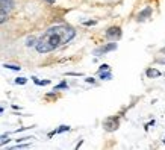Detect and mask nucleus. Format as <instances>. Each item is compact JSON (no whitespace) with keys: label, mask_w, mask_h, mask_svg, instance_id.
I'll list each match as a JSON object with an SVG mask.
<instances>
[{"label":"nucleus","mask_w":165,"mask_h":150,"mask_svg":"<svg viewBox=\"0 0 165 150\" xmlns=\"http://www.w3.org/2000/svg\"><path fill=\"white\" fill-rule=\"evenodd\" d=\"M15 6V0H0V9L5 11V12H11Z\"/></svg>","instance_id":"nucleus-6"},{"label":"nucleus","mask_w":165,"mask_h":150,"mask_svg":"<svg viewBox=\"0 0 165 150\" xmlns=\"http://www.w3.org/2000/svg\"><path fill=\"white\" fill-rule=\"evenodd\" d=\"M3 68H8V70H14V71H20L21 67L18 65V64H3L2 65Z\"/></svg>","instance_id":"nucleus-11"},{"label":"nucleus","mask_w":165,"mask_h":150,"mask_svg":"<svg viewBox=\"0 0 165 150\" xmlns=\"http://www.w3.org/2000/svg\"><path fill=\"white\" fill-rule=\"evenodd\" d=\"M161 53H165V47H162V49H161Z\"/></svg>","instance_id":"nucleus-30"},{"label":"nucleus","mask_w":165,"mask_h":150,"mask_svg":"<svg viewBox=\"0 0 165 150\" xmlns=\"http://www.w3.org/2000/svg\"><path fill=\"white\" fill-rule=\"evenodd\" d=\"M152 15H153V8L152 6H146L144 9H141L140 12L136 14L135 20L138 21V23H144V21H147L148 18H152Z\"/></svg>","instance_id":"nucleus-5"},{"label":"nucleus","mask_w":165,"mask_h":150,"mask_svg":"<svg viewBox=\"0 0 165 150\" xmlns=\"http://www.w3.org/2000/svg\"><path fill=\"white\" fill-rule=\"evenodd\" d=\"M55 91H59V89H68V83H67V80H62L61 83H58L55 85V88H53Z\"/></svg>","instance_id":"nucleus-12"},{"label":"nucleus","mask_w":165,"mask_h":150,"mask_svg":"<svg viewBox=\"0 0 165 150\" xmlns=\"http://www.w3.org/2000/svg\"><path fill=\"white\" fill-rule=\"evenodd\" d=\"M65 76H76V77H79V76H83V73H77V71H68V73H65Z\"/></svg>","instance_id":"nucleus-21"},{"label":"nucleus","mask_w":165,"mask_h":150,"mask_svg":"<svg viewBox=\"0 0 165 150\" xmlns=\"http://www.w3.org/2000/svg\"><path fill=\"white\" fill-rule=\"evenodd\" d=\"M3 111H5V108H3V106H0V114H3Z\"/></svg>","instance_id":"nucleus-29"},{"label":"nucleus","mask_w":165,"mask_h":150,"mask_svg":"<svg viewBox=\"0 0 165 150\" xmlns=\"http://www.w3.org/2000/svg\"><path fill=\"white\" fill-rule=\"evenodd\" d=\"M82 144H83V140H80V141H79V143H77V146H76V149H79V147H80V146H82Z\"/></svg>","instance_id":"nucleus-28"},{"label":"nucleus","mask_w":165,"mask_h":150,"mask_svg":"<svg viewBox=\"0 0 165 150\" xmlns=\"http://www.w3.org/2000/svg\"><path fill=\"white\" fill-rule=\"evenodd\" d=\"M32 80H34L35 85H38V87H46V85H50L52 80L50 79H46V80H40L36 76H32Z\"/></svg>","instance_id":"nucleus-10"},{"label":"nucleus","mask_w":165,"mask_h":150,"mask_svg":"<svg viewBox=\"0 0 165 150\" xmlns=\"http://www.w3.org/2000/svg\"><path fill=\"white\" fill-rule=\"evenodd\" d=\"M58 97H59V96H58V91H55V89H53L52 93H47L46 94V99H50V100H56Z\"/></svg>","instance_id":"nucleus-15"},{"label":"nucleus","mask_w":165,"mask_h":150,"mask_svg":"<svg viewBox=\"0 0 165 150\" xmlns=\"http://www.w3.org/2000/svg\"><path fill=\"white\" fill-rule=\"evenodd\" d=\"M44 2H46V3H49V5H55L56 0H44Z\"/></svg>","instance_id":"nucleus-27"},{"label":"nucleus","mask_w":165,"mask_h":150,"mask_svg":"<svg viewBox=\"0 0 165 150\" xmlns=\"http://www.w3.org/2000/svg\"><path fill=\"white\" fill-rule=\"evenodd\" d=\"M117 49H118L117 41H109V42H106V44H103V46L95 47V49L93 50V55H94V56H105L106 53L114 52V50H117Z\"/></svg>","instance_id":"nucleus-3"},{"label":"nucleus","mask_w":165,"mask_h":150,"mask_svg":"<svg viewBox=\"0 0 165 150\" xmlns=\"http://www.w3.org/2000/svg\"><path fill=\"white\" fill-rule=\"evenodd\" d=\"M11 108H12V109H15V111H20V109H21L20 106H17V105H11Z\"/></svg>","instance_id":"nucleus-26"},{"label":"nucleus","mask_w":165,"mask_h":150,"mask_svg":"<svg viewBox=\"0 0 165 150\" xmlns=\"http://www.w3.org/2000/svg\"><path fill=\"white\" fill-rule=\"evenodd\" d=\"M121 36H123V30H121L120 26H109L108 29L105 30V38L108 41H120Z\"/></svg>","instance_id":"nucleus-4"},{"label":"nucleus","mask_w":165,"mask_h":150,"mask_svg":"<svg viewBox=\"0 0 165 150\" xmlns=\"http://www.w3.org/2000/svg\"><path fill=\"white\" fill-rule=\"evenodd\" d=\"M82 24L83 26H95L97 24V20H88V21H83Z\"/></svg>","instance_id":"nucleus-20"},{"label":"nucleus","mask_w":165,"mask_h":150,"mask_svg":"<svg viewBox=\"0 0 165 150\" xmlns=\"http://www.w3.org/2000/svg\"><path fill=\"white\" fill-rule=\"evenodd\" d=\"M15 149H28V147H30V144L29 143H26V144H23V143H17V146H14Z\"/></svg>","instance_id":"nucleus-18"},{"label":"nucleus","mask_w":165,"mask_h":150,"mask_svg":"<svg viewBox=\"0 0 165 150\" xmlns=\"http://www.w3.org/2000/svg\"><path fill=\"white\" fill-rule=\"evenodd\" d=\"M11 141H12V140H11L9 137H6V138H3V140H0V147H2V146H6V144H9Z\"/></svg>","instance_id":"nucleus-19"},{"label":"nucleus","mask_w":165,"mask_h":150,"mask_svg":"<svg viewBox=\"0 0 165 150\" xmlns=\"http://www.w3.org/2000/svg\"><path fill=\"white\" fill-rule=\"evenodd\" d=\"M106 70H111V65H109V64H102V65L99 67L97 73H100V71H106Z\"/></svg>","instance_id":"nucleus-17"},{"label":"nucleus","mask_w":165,"mask_h":150,"mask_svg":"<svg viewBox=\"0 0 165 150\" xmlns=\"http://www.w3.org/2000/svg\"><path fill=\"white\" fill-rule=\"evenodd\" d=\"M9 18V14L8 12H5V11L0 9V24H3V23H6Z\"/></svg>","instance_id":"nucleus-14"},{"label":"nucleus","mask_w":165,"mask_h":150,"mask_svg":"<svg viewBox=\"0 0 165 150\" xmlns=\"http://www.w3.org/2000/svg\"><path fill=\"white\" fill-rule=\"evenodd\" d=\"M97 76H99V79L100 80H111L114 76H112V71L111 70H106V71H100V73H97Z\"/></svg>","instance_id":"nucleus-9"},{"label":"nucleus","mask_w":165,"mask_h":150,"mask_svg":"<svg viewBox=\"0 0 165 150\" xmlns=\"http://www.w3.org/2000/svg\"><path fill=\"white\" fill-rule=\"evenodd\" d=\"M70 130H71V127L68 126V124H61L56 129V133H64V132H70Z\"/></svg>","instance_id":"nucleus-13"},{"label":"nucleus","mask_w":165,"mask_h":150,"mask_svg":"<svg viewBox=\"0 0 165 150\" xmlns=\"http://www.w3.org/2000/svg\"><path fill=\"white\" fill-rule=\"evenodd\" d=\"M155 62H156V64H165V58H158Z\"/></svg>","instance_id":"nucleus-24"},{"label":"nucleus","mask_w":165,"mask_h":150,"mask_svg":"<svg viewBox=\"0 0 165 150\" xmlns=\"http://www.w3.org/2000/svg\"><path fill=\"white\" fill-rule=\"evenodd\" d=\"M14 83L15 85H26L28 83V79L26 77H17V79H14Z\"/></svg>","instance_id":"nucleus-16"},{"label":"nucleus","mask_w":165,"mask_h":150,"mask_svg":"<svg viewBox=\"0 0 165 150\" xmlns=\"http://www.w3.org/2000/svg\"><path fill=\"white\" fill-rule=\"evenodd\" d=\"M76 36V29L68 24H55L50 26L42 34L35 44V50L38 53H49L58 50L59 47L65 46Z\"/></svg>","instance_id":"nucleus-1"},{"label":"nucleus","mask_w":165,"mask_h":150,"mask_svg":"<svg viewBox=\"0 0 165 150\" xmlns=\"http://www.w3.org/2000/svg\"><path fill=\"white\" fill-rule=\"evenodd\" d=\"M102 126H103V129L106 132H115V130H118V127H120V117L118 115L106 117V118L103 120V123H102Z\"/></svg>","instance_id":"nucleus-2"},{"label":"nucleus","mask_w":165,"mask_h":150,"mask_svg":"<svg viewBox=\"0 0 165 150\" xmlns=\"http://www.w3.org/2000/svg\"><path fill=\"white\" fill-rule=\"evenodd\" d=\"M146 76L148 79H156V77H161L162 73L159 70H156L155 67H150V68H147V70H146Z\"/></svg>","instance_id":"nucleus-7"},{"label":"nucleus","mask_w":165,"mask_h":150,"mask_svg":"<svg viewBox=\"0 0 165 150\" xmlns=\"http://www.w3.org/2000/svg\"><path fill=\"white\" fill-rule=\"evenodd\" d=\"M55 135H56V129H53V130H50L49 133H47V137H49V138H53Z\"/></svg>","instance_id":"nucleus-23"},{"label":"nucleus","mask_w":165,"mask_h":150,"mask_svg":"<svg viewBox=\"0 0 165 150\" xmlns=\"http://www.w3.org/2000/svg\"><path fill=\"white\" fill-rule=\"evenodd\" d=\"M85 82H87V83H91V85H97V80H95L94 77H87V79H85Z\"/></svg>","instance_id":"nucleus-22"},{"label":"nucleus","mask_w":165,"mask_h":150,"mask_svg":"<svg viewBox=\"0 0 165 150\" xmlns=\"http://www.w3.org/2000/svg\"><path fill=\"white\" fill-rule=\"evenodd\" d=\"M11 135V132H6V133H3V135H0V140H3V138H6Z\"/></svg>","instance_id":"nucleus-25"},{"label":"nucleus","mask_w":165,"mask_h":150,"mask_svg":"<svg viewBox=\"0 0 165 150\" xmlns=\"http://www.w3.org/2000/svg\"><path fill=\"white\" fill-rule=\"evenodd\" d=\"M109 2H114V0H109Z\"/></svg>","instance_id":"nucleus-31"},{"label":"nucleus","mask_w":165,"mask_h":150,"mask_svg":"<svg viewBox=\"0 0 165 150\" xmlns=\"http://www.w3.org/2000/svg\"><path fill=\"white\" fill-rule=\"evenodd\" d=\"M36 41H38V36H35V35H29L28 38L24 40V46H26V47H35Z\"/></svg>","instance_id":"nucleus-8"}]
</instances>
